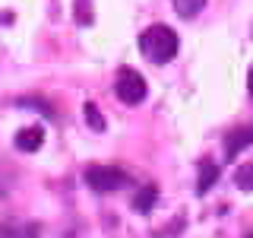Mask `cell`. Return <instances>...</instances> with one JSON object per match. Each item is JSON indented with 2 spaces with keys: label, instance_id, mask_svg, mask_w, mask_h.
<instances>
[{
  "label": "cell",
  "instance_id": "obj_1",
  "mask_svg": "<svg viewBox=\"0 0 253 238\" xmlns=\"http://www.w3.org/2000/svg\"><path fill=\"white\" fill-rule=\"evenodd\" d=\"M139 51L146 54V60H152V63H168V60L177 58L180 38H177V32H174L171 26L155 22V26H149L139 35Z\"/></svg>",
  "mask_w": 253,
  "mask_h": 238
},
{
  "label": "cell",
  "instance_id": "obj_2",
  "mask_svg": "<svg viewBox=\"0 0 253 238\" xmlns=\"http://www.w3.org/2000/svg\"><path fill=\"white\" fill-rule=\"evenodd\" d=\"M126 172L114 169V165H89L85 169V184L92 190H101V194H111V190H121L126 184Z\"/></svg>",
  "mask_w": 253,
  "mask_h": 238
},
{
  "label": "cell",
  "instance_id": "obj_3",
  "mask_svg": "<svg viewBox=\"0 0 253 238\" xmlns=\"http://www.w3.org/2000/svg\"><path fill=\"white\" fill-rule=\"evenodd\" d=\"M114 92H117V99L126 102V105H139L142 99H146V79H142L139 70H133V67H124L121 73H117V83H114Z\"/></svg>",
  "mask_w": 253,
  "mask_h": 238
},
{
  "label": "cell",
  "instance_id": "obj_4",
  "mask_svg": "<svg viewBox=\"0 0 253 238\" xmlns=\"http://www.w3.org/2000/svg\"><path fill=\"white\" fill-rule=\"evenodd\" d=\"M13 143H16L19 153H35V149H42L44 133H42V127H26V130H19L13 137Z\"/></svg>",
  "mask_w": 253,
  "mask_h": 238
},
{
  "label": "cell",
  "instance_id": "obj_5",
  "mask_svg": "<svg viewBox=\"0 0 253 238\" xmlns=\"http://www.w3.org/2000/svg\"><path fill=\"white\" fill-rule=\"evenodd\" d=\"M247 143H253V127H237L225 137V159H234Z\"/></svg>",
  "mask_w": 253,
  "mask_h": 238
},
{
  "label": "cell",
  "instance_id": "obj_6",
  "mask_svg": "<svg viewBox=\"0 0 253 238\" xmlns=\"http://www.w3.org/2000/svg\"><path fill=\"white\" fill-rule=\"evenodd\" d=\"M218 181V165L212 162V159H203L200 162V178H196V194H209L212 190V184Z\"/></svg>",
  "mask_w": 253,
  "mask_h": 238
},
{
  "label": "cell",
  "instance_id": "obj_7",
  "mask_svg": "<svg viewBox=\"0 0 253 238\" xmlns=\"http://www.w3.org/2000/svg\"><path fill=\"white\" fill-rule=\"evenodd\" d=\"M0 238H38V229L26 222H0Z\"/></svg>",
  "mask_w": 253,
  "mask_h": 238
},
{
  "label": "cell",
  "instance_id": "obj_8",
  "mask_svg": "<svg viewBox=\"0 0 253 238\" xmlns=\"http://www.w3.org/2000/svg\"><path fill=\"white\" fill-rule=\"evenodd\" d=\"M155 200H158V187H152V184H146L136 197H133V203H136L139 213H149V210L155 206Z\"/></svg>",
  "mask_w": 253,
  "mask_h": 238
},
{
  "label": "cell",
  "instance_id": "obj_9",
  "mask_svg": "<svg viewBox=\"0 0 253 238\" xmlns=\"http://www.w3.org/2000/svg\"><path fill=\"white\" fill-rule=\"evenodd\" d=\"M174 10H177V16H184V19H193L196 13L206 6V0H171Z\"/></svg>",
  "mask_w": 253,
  "mask_h": 238
},
{
  "label": "cell",
  "instance_id": "obj_10",
  "mask_svg": "<svg viewBox=\"0 0 253 238\" xmlns=\"http://www.w3.org/2000/svg\"><path fill=\"white\" fill-rule=\"evenodd\" d=\"M85 121H89L92 130H105V118H101L98 108H95V102H85Z\"/></svg>",
  "mask_w": 253,
  "mask_h": 238
},
{
  "label": "cell",
  "instance_id": "obj_11",
  "mask_svg": "<svg viewBox=\"0 0 253 238\" xmlns=\"http://www.w3.org/2000/svg\"><path fill=\"white\" fill-rule=\"evenodd\" d=\"M234 181H237V187H244V190H253V165H244V169H237Z\"/></svg>",
  "mask_w": 253,
  "mask_h": 238
},
{
  "label": "cell",
  "instance_id": "obj_12",
  "mask_svg": "<svg viewBox=\"0 0 253 238\" xmlns=\"http://www.w3.org/2000/svg\"><path fill=\"white\" fill-rule=\"evenodd\" d=\"M79 22H85V26L92 22V13H89V0H79Z\"/></svg>",
  "mask_w": 253,
  "mask_h": 238
},
{
  "label": "cell",
  "instance_id": "obj_13",
  "mask_svg": "<svg viewBox=\"0 0 253 238\" xmlns=\"http://www.w3.org/2000/svg\"><path fill=\"white\" fill-rule=\"evenodd\" d=\"M247 92H250V99H253V67H250V73H247Z\"/></svg>",
  "mask_w": 253,
  "mask_h": 238
},
{
  "label": "cell",
  "instance_id": "obj_14",
  "mask_svg": "<svg viewBox=\"0 0 253 238\" xmlns=\"http://www.w3.org/2000/svg\"><path fill=\"white\" fill-rule=\"evenodd\" d=\"M247 238H253V235H247Z\"/></svg>",
  "mask_w": 253,
  "mask_h": 238
}]
</instances>
